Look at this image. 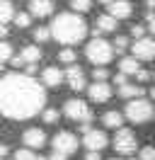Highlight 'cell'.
Returning <instances> with one entry per match:
<instances>
[{
  "instance_id": "1",
  "label": "cell",
  "mask_w": 155,
  "mask_h": 160,
  "mask_svg": "<svg viewBox=\"0 0 155 160\" xmlns=\"http://www.w3.org/2000/svg\"><path fill=\"white\" fill-rule=\"evenodd\" d=\"M46 104V88L32 75L8 73L0 78V114L15 121L32 119Z\"/></svg>"
},
{
  "instance_id": "2",
  "label": "cell",
  "mask_w": 155,
  "mask_h": 160,
  "mask_svg": "<svg viewBox=\"0 0 155 160\" xmlns=\"http://www.w3.org/2000/svg\"><path fill=\"white\" fill-rule=\"evenodd\" d=\"M51 34L61 44H78L87 37V22L78 12H61L56 20L51 22Z\"/></svg>"
},
{
  "instance_id": "3",
  "label": "cell",
  "mask_w": 155,
  "mask_h": 160,
  "mask_svg": "<svg viewBox=\"0 0 155 160\" xmlns=\"http://www.w3.org/2000/svg\"><path fill=\"white\" fill-rule=\"evenodd\" d=\"M85 56H87V61H92L95 66H107V63L112 61V56H114V46H112L109 41L95 37V39L87 44Z\"/></svg>"
},
{
  "instance_id": "4",
  "label": "cell",
  "mask_w": 155,
  "mask_h": 160,
  "mask_svg": "<svg viewBox=\"0 0 155 160\" xmlns=\"http://www.w3.org/2000/svg\"><path fill=\"white\" fill-rule=\"evenodd\" d=\"M126 119L133 124H145L153 119V104L148 100H131L126 104Z\"/></svg>"
},
{
  "instance_id": "5",
  "label": "cell",
  "mask_w": 155,
  "mask_h": 160,
  "mask_svg": "<svg viewBox=\"0 0 155 160\" xmlns=\"http://www.w3.org/2000/svg\"><path fill=\"white\" fill-rule=\"evenodd\" d=\"M114 150L121 155H133L136 153V136L131 129H119L114 138Z\"/></svg>"
},
{
  "instance_id": "6",
  "label": "cell",
  "mask_w": 155,
  "mask_h": 160,
  "mask_svg": "<svg viewBox=\"0 0 155 160\" xmlns=\"http://www.w3.org/2000/svg\"><path fill=\"white\" fill-rule=\"evenodd\" d=\"M63 112H66L68 119L80 121V124L92 119V112H90V107H87L82 100H68V102H66V107H63Z\"/></svg>"
},
{
  "instance_id": "7",
  "label": "cell",
  "mask_w": 155,
  "mask_h": 160,
  "mask_svg": "<svg viewBox=\"0 0 155 160\" xmlns=\"http://www.w3.org/2000/svg\"><path fill=\"white\" fill-rule=\"evenodd\" d=\"M131 51H133V56L138 61H153L155 58V39H150V37L136 39L133 46H131Z\"/></svg>"
},
{
  "instance_id": "8",
  "label": "cell",
  "mask_w": 155,
  "mask_h": 160,
  "mask_svg": "<svg viewBox=\"0 0 155 160\" xmlns=\"http://www.w3.org/2000/svg\"><path fill=\"white\" fill-rule=\"evenodd\" d=\"M53 150L66 153V155L75 153V150H78V136H75V133H70V131H61V133H56V138H53Z\"/></svg>"
},
{
  "instance_id": "9",
  "label": "cell",
  "mask_w": 155,
  "mask_h": 160,
  "mask_svg": "<svg viewBox=\"0 0 155 160\" xmlns=\"http://www.w3.org/2000/svg\"><path fill=\"white\" fill-rule=\"evenodd\" d=\"M39 61H41V49L39 46H27L12 58V66H32V63H39Z\"/></svg>"
},
{
  "instance_id": "10",
  "label": "cell",
  "mask_w": 155,
  "mask_h": 160,
  "mask_svg": "<svg viewBox=\"0 0 155 160\" xmlns=\"http://www.w3.org/2000/svg\"><path fill=\"white\" fill-rule=\"evenodd\" d=\"M82 143H85V148H87V150H102V148H107L109 138H107V133H104V131L92 129L90 133H85Z\"/></svg>"
},
{
  "instance_id": "11",
  "label": "cell",
  "mask_w": 155,
  "mask_h": 160,
  "mask_svg": "<svg viewBox=\"0 0 155 160\" xmlns=\"http://www.w3.org/2000/svg\"><path fill=\"white\" fill-rule=\"evenodd\" d=\"M22 141H24V146L27 148H44L46 146V133L41 129H27L24 131V136H22Z\"/></svg>"
},
{
  "instance_id": "12",
  "label": "cell",
  "mask_w": 155,
  "mask_h": 160,
  "mask_svg": "<svg viewBox=\"0 0 155 160\" xmlns=\"http://www.w3.org/2000/svg\"><path fill=\"white\" fill-rule=\"evenodd\" d=\"M66 80H68V85H70L75 92L85 90V73H82V68H78V66H68Z\"/></svg>"
},
{
  "instance_id": "13",
  "label": "cell",
  "mask_w": 155,
  "mask_h": 160,
  "mask_svg": "<svg viewBox=\"0 0 155 160\" xmlns=\"http://www.w3.org/2000/svg\"><path fill=\"white\" fill-rule=\"evenodd\" d=\"M90 100L92 102H109L112 100V85H107V82H95V85H90Z\"/></svg>"
},
{
  "instance_id": "14",
  "label": "cell",
  "mask_w": 155,
  "mask_h": 160,
  "mask_svg": "<svg viewBox=\"0 0 155 160\" xmlns=\"http://www.w3.org/2000/svg\"><path fill=\"white\" fill-rule=\"evenodd\" d=\"M131 12H133V8H131L128 0H114L109 5V15L114 20H126V17H131Z\"/></svg>"
},
{
  "instance_id": "15",
  "label": "cell",
  "mask_w": 155,
  "mask_h": 160,
  "mask_svg": "<svg viewBox=\"0 0 155 160\" xmlns=\"http://www.w3.org/2000/svg\"><path fill=\"white\" fill-rule=\"evenodd\" d=\"M41 80H44V85H46V88H58V85L66 80V73H63L61 68H56V66H51V68L44 70Z\"/></svg>"
},
{
  "instance_id": "16",
  "label": "cell",
  "mask_w": 155,
  "mask_h": 160,
  "mask_svg": "<svg viewBox=\"0 0 155 160\" xmlns=\"http://www.w3.org/2000/svg\"><path fill=\"white\" fill-rule=\"evenodd\" d=\"M51 12H53L51 0H32L29 2V15H34V17H48Z\"/></svg>"
},
{
  "instance_id": "17",
  "label": "cell",
  "mask_w": 155,
  "mask_h": 160,
  "mask_svg": "<svg viewBox=\"0 0 155 160\" xmlns=\"http://www.w3.org/2000/svg\"><path fill=\"white\" fill-rule=\"evenodd\" d=\"M116 24H119V22H116L112 15H99V17H97L95 29H92V34H95V37H99V34H107V32H114Z\"/></svg>"
},
{
  "instance_id": "18",
  "label": "cell",
  "mask_w": 155,
  "mask_h": 160,
  "mask_svg": "<svg viewBox=\"0 0 155 160\" xmlns=\"http://www.w3.org/2000/svg\"><path fill=\"white\" fill-rule=\"evenodd\" d=\"M119 68L124 75H138V70H141V61L136 58V56H126V58L119 61Z\"/></svg>"
},
{
  "instance_id": "19",
  "label": "cell",
  "mask_w": 155,
  "mask_h": 160,
  "mask_svg": "<svg viewBox=\"0 0 155 160\" xmlns=\"http://www.w3.org/2000/svg\"><path fill=\"white\" fill-rule=\"evenodd\" d=\"M143 88H141V85H128V82H126V85H121V88H119V97H124V100H138V97H143Z\"/></svg>"
},
{
  "instance_id": "20",
  "label": "cell",
  "mask_w": 155,
  "mask_h": 160,
  "mask_svg": "<svg viewBox=\"0 0 155 160\" xmlns=\"http://www.w3.org/2000/svg\"><path fill=\"white\" fill-rule=\"evenodd\" d=\"M102 121H104L107 129H121V124H124V114L121 112H107L104 117H102Z\"/></svg>"
},
{
  "instance_id": "21",
  "label": "cell",
  "mask_w": 155,
  "mask_h": 160,
  "mask_svg": "<svg viewBox=\"0 0 155 160\" xmlns=\"http://www.w3.org/2000/svg\"><path fill=\"white\" fill-rule=\"evenodd\" d=\"M15 8H12V2L10 0H0V24H8L10 20H15Z\"/></svg>"
},
{
  "instance_id": "22",
  "label": "cell",
  "mask_w": 155,
  "mask_h": 160,
  "mask_svg": "<svg viewBox=\"0 0 155 160\" xmlns=\"http://www.w3.org/2000/svg\"><path fill=\"white\" fill-rule=\"evenodd\" d=\"M12 58H15V53H12L10 41H0V61L5 63V61H12Z\"/></svg>"
},
{
  "instance_id": "23",
  "label": "cell",
  "mask_w": 155,
  "mask_h": 160,
  "mask_svg": "<svg viewBox=\"0 0 155 160\" xmlns=\"http://www.w3.org/2000/svg\"><path fill=\"white\" fill-rule=\"evenodd\" d=\"M70 8L73 12H87L92 8V0H70Z\"/></svg>"
},
{
  "instance_id": "24",
  "label": "cell",
  "mask_w": 155,
  "mask_h": 160,
  "mask_svg": "<svg viewBox=\"0 0 155 160\" xmlns=\"http://www.w3.org/2000/svg\"><path fill=\"white\" fill-rule=\"evenodd\" d=\"M58 61L66 63V66H73V61H75V51H73V49H63L61 53H58Z\"/></svg>"
},
{
  "instance_id": "25",
  "label": "cell",
  "mask_w": 155,
  "mask_h": 160,
  "mask_svg": "<svg viewBox=\"0 0 155 160\" xmlns=\"http://www.w3.org/2000/svg\"><path fill=\"white\" fill-rule=\"evenodd\" d=\"M92 78H95V82H104V80L109 78V70H107L104 66H95V70H92Z\"/></svg>"
},
{
  "instance_id": "26",
  "label": "cell",
  "mask_w": 155,
  "mask_h": 160,
  "mask_svg": "<svg viewBox=\"0 0 155 160\" xmlns=\"http://www.w3.org/2000/svg\"><path fill=\"white\" fill-rule=\"evenodd\" d=\"M53 37L51 34V27H39V29H34V39L37 41H48Z\"/></svg>"
},
{
  "instance_id": "27",
  "label": "cell",
  "mask_w": 155,
  "mask_h": 160,
  "mask_svg": "<svg viewBox=\"0 0 155 160\" xmlns=\"http://www.w3.org/2000/svg\"><path fill=\"white\" fill-rule=\"evenodd\" d=\"M29 22H32V15H27V12H17V15H15V24H17L19 29L29 27Z\"/></svg>"
},
{
  "instance_id": "28",
  "label": "cell",
  "mask_w": 155,
  "mask_h": 160,
  "mask_svg": "<svg viewBox=\"0 0 155 160\" xmlns=\"http://www.w3.org/2000/svg\"><path fill=\"white\" fill-rule=\"evenodd\" d=\"M15 160H37V155H34L32 148H22V150L15 153Z\"/></svg>"
},
{
  "instance_id": "29",
  "label": "cell",
  "mask_w": 155,
  "mask_h": 160,
  "mask_svg": "<svg viewBox=\"0 0 155 160\" xmlns=\"http://www.w3.org/2000/svg\"><path fill=\"white\" fill-rule=\"evenodd\" d=\"M126 49H128V37H116V39H114V51L124 53Z\"/></svg>"
},
{
  "instance_id": "30",
  "label": "cell",
  "mask_w": 155,
  "mask_h": 160,
  "mask_svg": "<svg viewBox=\"0 0 155 160\" xmlns=\"http://www.w3.org/2000/svg\"><path fill=\"white\" fill-rule=\"evenodd\" d=\"M141 160H155V146H145L141 153H138Z\"/></svg>"
},
{
  "instance_id": "31",
  "label": "cell",
  "mask_w": 155,
  "mask_h": 160,
  "mask_svg": "<svg viewBox=\"0 0 155 160\" xmlns=\"http://www.w3.org/2000/svg\"><path fill=\"white\" fill-rule=\"evenodd\" d=\"M44 121H46V124H56L58 121V109H46L44 112Z\"/></svg>"
},
{
  "instance_id": "32",
  "label": "cell",
  "mask_w": 155,
  "mask_h": 160,
  "mask_svg": "<svg viewBox=\"0 0 155 160\" xmlns=\"http://www.w3.org/2000/svg\"><path fill=\"white\" fill-rule=\"evenodd\" d=\"M131 34H133L136 39H143L145 29H143V27H141V24H133V27H131Z\"/></svg>"
},
{
  "instance_id": "33",
  "label": "cell",
  "mask_w": 155,
  "mask_h": 160,
  "mask_svg": "<svg viewBox=\"0 0 155 160\" xmlns=\"http://www.w3.org/2000/svg\"><path fill=\"white\" fill-rule=\"evenodd\" d=\"M85 160H102V155H99V150H87Z\"/></svg>"
},
{
  "instance_id": "34",
  "label": "cell",
  "mask_w": 155,
  "mask_h": 160,
  "mask_svg": "<svg viewBox=\"0 0 155 160\" xmlns=\"http://www.w3.org/2000/svg\"><path fill=\"white\" fill-rule=\"evenodd\" d=\"M48 160H68V155H66V153H58V150H53V153L48 155Z\"/></svg>"
},
{
  "instance_id": "35",
  "label": "cell",
  "mask_w": 155,
  "mask_h": 160,
  "mask_svg": "<svg viewBox=\"0 0 155 160\" xmlns=\"http://www.w3.org/2000/svg\"><path fill=\"white\" fill-rule=\"evenodd\" d=\"M136 78L141 80V82H148V80H150V73H148V70H138V75H136Z\"/></svg>"
},
{
  "instance_id": "36",
  "label": "cell",
  "mask_w": 155,
  "mask_h": 160,
  "mask_svg": "<svg viewBox=\"0 0 155 160\" xmlns=\"http://www.w3.org/2000/svg\"><path fill=\"white\" fill-rule=\"evenodd\" d=\"M148 29L153 32V37H155V15H153V12L148 15Z\"/></svg>"
},
{
  "instance_id": "37",
  "label": "cell",
  "mask_w": 155,
  "mask_h": 160,
  "mask_svg": "<svg viewBox=\"0 0 155 160\" xmlns=\"http://www.w3.org/2000/svg\"><path fill=\"white\" fill-rule=\"evenodd\" d=\"M90 131H92V126H90V121H82V124H80V133L85 136V133H90Z\"/></svg>"
},
{
  "instance_id": "38",
  "label": "cell",
  "mask_w": 155,
  "mask_h": 160,
  "mask_svg": "<svg viewBox=\"0 0 155 160\" xmlns=\"http://www.w3.org/2000/svg\"><path fill=\"white\" fill-rule=\"evenodd\" d=\"M10 34V29H8V24H0V39H5Z\"/></svg>"
},
{
  "instance_id": "39",
  "label": "cell",
  "mask_w": 155,
  "mask_h": 160,
  "mask_svg": "<svg viewBox=\"0 0 155 160\" xmlns=\"http://www.w3.org/2000/svg\"><path fill=\"white\" fill-rule=\"evenodd\" d=\"M116 85H119V88L126 85V75H124V73H119V75H116Z\"/></svg>"
},
{
  "instance_id": "40",
  "label": "cell",
  "mask_w": 155,
  "mask_h": 160,
  "mask_svg": "<svg viewBox=\"0 0 155 160\" xmlns=\"http://www.w3.org/2000/svg\"><path fill=\"white\" fill-rule=\"evenodd\" d=\"M37 73V63H32V66H27V75H34Z\"/></svg>"
},
{
  "instance_id": "41",
  "label": "cell",
  "mask_w": 155,
  "mask_h": 160,
  "mask_svg": "<svg viewBox=\"0 0 155 160\" xmlns=\"http://www.w3.org/2000/svg\"><path fill=\"white\" fill-rule=\"evenodd\" d=\"M8 146H2V143H0V158H5V155H8Z\"/></svg>"
},
{
  "instance_id": "42",
  "label": "cell",
  "mask_w": 155,
  "mask_h": 160,
  "mask_svg": "<svg viewBox=\"0 0 155 160\" xmlns=\"http://www.w3.org/2000/svg\"><path fill=\"white\" fill-rule=\"evenodd\" d=\"M145 2H148V8H150V10L155 8V0H145Z\"/></svg>"
},
{
  "instance_id": "43",
  "label": "cell",
  "mask_w": 155,
  "mask_h": 160,
  "mask_svg": "<svg viewBox=\"0 0 155 160\" xmlns=\"http://www.w3.org/2000/svg\"><path fill=\"white\" fill-rule=\"evenodd\" d=\"M97 2H104V5H112L114 0H97Z\"/></svg>"
},
{
  "instance_id": "44",
  "label": "cell",
  "mask_w": 155,
  "mask_h": 160,
  "mask_svg": "<svg viewBox=\"0 0 155 160\" xmlns=\"http://www.w3.org/2000/svg\"><path fill=\"white\" fill-rule=\"evenodd\" d=\"M150 97H153V100H155V88H153V90H150Z\"/></svg>"
},
{
  "instance_id": "45",
  "label": "cell",
  "mask_w": 155,
  "mask_h": 160,
  "mask_svg": "<svg viewBox=\"0 0 155 160\" xmlns=\"http://www.w3.org/2000/svg\"><path fill=\"white\" fill-rule=\"evenodd\" d=\"M37 160H48V158H41V155H37Z\"/></svg>"
},
{
  "instance_id": "46",
  "label": "cell",
  "mask_w": 155,
  "mask_h": 160,
  "mask_svg": "<svg viewBox=\"0 0 155 160\" xmlns=\"http://www.w3.org/2000/svg\"><path fill=\"white\" fill-rule=\"evenodd\" d=\"M0 73H2V61H0Z\"/></svg>"
},
{
  "instance_id": "47",
  "label": "cell",
  "mask_w": 155,
  "mask_h": 160,
  "mask_svg": "<svg viewBox=\"0 0 155 160\" xmlns=\"http://www.w3.org/2000/svg\"><path fill=\"white\" fill-rule=\"evenodd\" d=\"M131 160H141V158H131Z\"/></svg>"
},
{
  "instance_id": "48",
  "label": "cell",
  "mask_w": 155,
  "mask_h": 160,
  "mask_svg": "<svg viewBox=\"0 0 155 160\" xmlns=\"http://www.w3.org/2000/svg\"><path fill=\"white\" fill-rule=\"evenodd\" d=\"M112 160H119V158H112Z\"/></svg>"
}]
</instances>
